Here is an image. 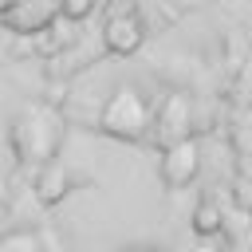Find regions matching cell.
I'll list each match as a JSON object with an SVG mask.
<instances>
[{
  "mask_svg": "<svg viewBox=\"0 0 252 252\" xmlns=\"http://www.w3.org/2000/svg\"><path fill=\"white\" fill-rule=\"evenodd\" d=\"M220 224H224V217H220V209H217L213 201L197 205V213H193V228H197L201 236H213V232H220Z\"/></svg>",
  "mask_w": 252,
  "mask_h": 252,
  "instance_id": "cell-8",
  "label": "cell"
},
{
  "mask_svg": "<svg viewBox=\"0 0 252 252\" xmlns=\"http://www.w3.org/2000/svg\"><path fill=\"white\" fill-rule=\"evenodd\" d=\"M39 240L32 236V232H12V236H0V252H8V248H35Z\"/></svg>",
  "mask_w": 252,
  "mask_h": 252,
  "instance_id": "cell-10",
  "label": "cell"
},
{
  "mask_svg": "<svg viewBox=\"0 0 252 252\" xmlns=\"http://www.w3.org/2000/svg\"><path fill=\"white\" fill-rule=\"evenodd\" d=\"M158 173H161V185H165V189H185V185H193V177L201 173V146H197L193 138L169 142V146L161 150Z\"/></svg>",
  "mask_w": 252,
  "mask_h": 252,
  "instance_id": "cell-3",
  "label": "cell"
},
{
  "mask_svg": "<svg viewBox=\"0 0 252 252\" xmlns=\"http://www.w3.org/2000/svg\"><path fill=\"white\" fill-rule=\"evenodd\" d=\"M142 39H146V28H142V20H138L130 8L114 12V16L106 20V28H102V43H106V51H114V55H134V51L142 47Z\"/></svg>",
  "mask_w": 252,
  "mask_h": 252,
  "instance_id": "cell-5",
  "label": "cell"
},
{
  "mask_svg": "<svg viewBox=\"0 0 252 252\" xmlns=\"http://www.w3.org/2000/svg\"><path fill=\"white\" fill-rule=\"evenodd\" d=\"M232 138H236L240 154H252V114H240V122H236V130H232Z\"/></svg>",
  "mask_w": 252,
  "mask_h": 252,
  "instance_id": "cell-9",
  "label": "cell"
},
{
  "mask_svg": "<svg viewBox=\"0 0 252 252\" xmlns=\"http://www.w3.org/2000/svg\"><path fill=\"white\" fill-rule=\"evenodd\" d=\"M59 142H63V126H59V114L47 110V106H24L12 122V150L24 165H47L55 161L59 154Z\"/></svg>",
  "mask_w": 252,
  "mask_h": 252,
  "instance_id": "cell-1",
  "label": "cell"
},
{
  "mask_svg": "<svg viewBox=\"0 0 252 252\" xmlns=\"http://www.w3.org/2000/svg\"><path fill=\"white\" fill-rule=\"evenodd\" d=\"M150 122H154V106L134 83L114 87L98 110V130L106 138H118V142H142L150 134Z\"/></svg>",
  "mask_w": 252,
  "mask_h": 252,
  "instance_id": "cell-2",
  "label": "cell"
},
{
  "mask_svg": "<svg viewBox=\"0 0 252 252\" xmlns=\"http://www.w3.org/2000/svg\"><path fill=\"white\" fill-rule=\"evenodd\" d=\"M114 4H122V8H130V4H134V0H114Z\"/></svg>",
  "mask_w": 252,
  "mask_h": 252,
  "instance_id": "cell-12",
  "label": "cell"
},
{
  "mask_svg": "<svg viewBox=\"0 0 252 252\" xmlns=\"http://www.w3.org/2000/svg\"><path fill=\"white\" fill-rule=\"evenodd\" d=\"M59 16V0H16L8 12H0V24L12 32H43Z\"/></svg>",
  "mask_w": 252,
  "mask_h": 252,
  "instance_id": "cell-6",
  "label": "cell"
},
{
  "mask_svg": "<svg viewBox=\"0 0 252 252\" xmlns=\"http://www.w3.org/2000/svg\"><path fill=\"white\" fill-rule=\"evenodd\" d=\"M189 122H193V106H189V98H185V94H165V102L154 110L150 134H154V142L165 150L169 142L189 138Z\"/></svg>",
  "mask_w": 252,
  "mask_h": 252,
  "instance_id": "cell-4",
  "label": "cell"
},
{
  "mask_svg": "<svg viewBox=\"0 0 252 252\" xmlns=\"http://www.w3.org/2000/svg\"><path fill=\"white\" fill-rule=\"evenodd\" d=\"M12 4H16V0H0V12H8V8H12Z\"/></svg>",
  "mask_w": 252,
  "mask_h": 252,
  "instance_id": "cell-11",
  "label": "cell"
},
{
  "mask_svg": "<svg viewBox=\"0 0 252 252\" xmlns=\"http://www.w3.org/2000/svg\"><path fill=\"white\" fill-rule=\"evenodd\" d=\"M35 189H39V201L55 205V201L67 193V169H63L59 161H47L43 173H39V181H35Z\"/></svg>",
  "mask_w": 252,
  "mask_h": 252,
  "instance_id": "cell-7",
  "label": "cell"
}]
</instances>
